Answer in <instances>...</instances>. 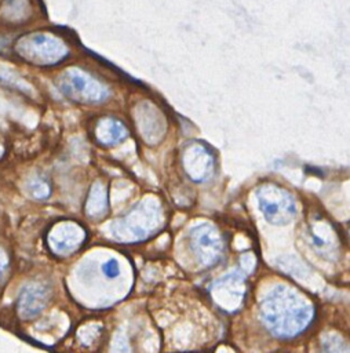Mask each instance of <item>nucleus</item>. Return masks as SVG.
I'll use <instances>...</instances> for the list:
<instances>
[{"instance_id":"nucleus-1","label":"nucleus","mask_w":350,"mask_h":353,"mask_svg":"<svg viewBox=\"0 0 350 353\" xmlns=\"http://www.w3.org/2000/svg\"><path fill=\"white\" fill-rule=\"evenodd\" d=\"M17 54L25 61L36 65H52L66 57L65 43L50 33H29L15 43Z\"/></svg>"},{"instance_id":"nucleus-2","label":"nucleus","mask_w":350,"mask_h":353,"mask_svg":"<svg viewBox=\"0 0 350 353\" xmlns=\"http://www.w3.org/2000/svg\"><path fill=\"white\" fill-rule=\"evenodd\" d=\"M48 301V291L44 285L30 283L25 285L18 298V314L28 320L36 317Z\"/></svg>"},{"instance_id":"nucleus-3","label":"nucleus","mask_w":350,"mask_h":353,"mask_svg":"<svg viewBox=\"0 0 350 353\" xmlns=\"http://www.w3.org/2000/svg\"><path fill=\"white\" fill-rule=\"evenodd\" d=\"M48 241L55 252H68L73 250L76 245L74 230L68 225L59 226L55 230H52V233L48 237Z\"/></svg>"},{"instance_id":"nucleus-4","label":"nucleus","mask_w":350,"mask_h":353,"mask_svg":"<svg viewBox=\"0 0 350 353\" xmlns=\"http://www.w3.org/2000/svg\"><path fill=\"white\" fill-rule=\"evenodd\" d=\"M6 15L10 19H19L22 15H25L28 10L26 0H8V4H6Z\"/></svg>"},{"instance_id":"nucleus-5","label":"nucleus","mask_w":350,"mask_h":353,"mask_svg":"<svg viewBox=\"0 0 350 353\" xmlns=\"http://www.w3.org/2000/svg\"><path fill=\"white\" fill-rule=\"evenodd\" d=\"M29 188V192L32 196L37 197V199H44L48 196L50 193V189H48V185L45 182H43L41 179H33L29 182L28 185Z\"/></svg>"},{"instance_id":"nucleus-6","label":"nucleus","mask_w":350,"mask_h":353,"mask_svg":"<svg viewBox=\"0 0 350 353\" xmlns=\"http://www.w3.org/2000/svg\"><path fill=\"white\" fill-rule=\"evenodd\" d=\"M102 270H103V273H105L106 276L114 277V276L119 274V265H117L116 261L112 259V261H109L107 263H105V265L102 266Z\"/></svg>"},{"instance_id":"nucleus-7","label":"nucleus","mask_w":350,"mask_h":353,"mask_svg":"<svg viewBox=\"0 0 350 353\" xmlns=\"http://www.w3.org/2000/svg\"><path fill=\"white\" fill-rule=\"evenodd\" d=\"M8 266V256L3 248H0V276L6 272Z\"/></svg>"},{"instance_id":"nucleus-8","label":"nucleus","mask_w":350,"mask_h":353,"mask_svg":"<svg viewBox=\"0 0 350 353\" xmlns=\"http://www.w3.org/2000/svg\"><path fill=\"white\" fill-rule=\"evenodd\" d=\"M3 153H4V148L0 145V157L3 156Z\"/></svg>"}]
</instances>
